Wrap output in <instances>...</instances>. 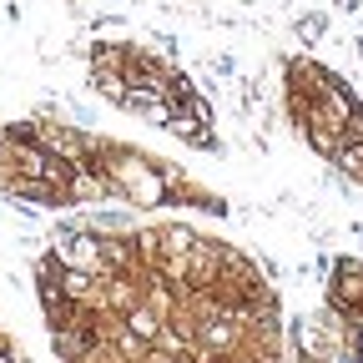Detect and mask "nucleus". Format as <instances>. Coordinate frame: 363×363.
Masks as SVG:
<instances>
[{"label": "nucleus", "instance_id": "1", "mask_svg": "<svg viewBox=\"0 0 363 363\" xmlns=\"http://www.w3.org/2000/svg\"><path fill=\"white\" fill-rule=\"evenodd\" d=\"M328 308L343 313V318L363 313V262L333 257V267H328Z\"/></svg>", "mask_w": 363, "mask_h": 363}, {"label": "nucleus", "instance_id": "2", "mask_svg": "<svg viewBox=\"0 0 363 363\" xmlns=\"http://www.w3.org/2000/svg\"><path fill=\"white\" fill-rule=\"evenodd\" d=\"M91 91H96V96H106L111 106H121V96H126V76H121V71H96V66H91Z\"/></svg>", "mask_w": 363, "mask_h": 363}, {"label": "nucleus", "instance_id": "3", "mask_svg": "<svg viewBox=\"0 0 363 363\" xmlns=\"http://www.w3.org/2000/svg\"><path fill=\"white\" fill-rule=\"evenodd\" d=\"M293 35L303 40V45H318L328 35V11H308V16H298L293 21Z\"/></svg>", "mask_w": 363, "mask_h": 363}, {"label": "nucleus", "instance_id": "4", "mask_svg": "<svg viewBox=\"0 0 363 363\" xmlns=\"http://www.w3.org/2000/svg\"><path fill=\"white\" fill-rule=\"evenodd\" d=\"M212 71H217V76H238V61L227 56V51H217V56H212Z\"/></svg>", "mask_w": 363, "mask_h": 363}, {"label": "nucleus", "instance_id": "5", "mask_svg": "<svg viewBox=\"0 0 363 363\" xmlns=\"http://www.w3.org/2000/svg\"><path fill=\"white\" fill-rule=\"evenodd\" d=\"M0 363H26V358H21V353H16V348H11L6 338H0Z\"/></svg>", "mask_w": 363, "mask_h": 363}, {"label": "nucleus", "instance_id": "6", "mask_svg": "<svg viewBox=\"0 0 363 363\" xmlns=\"http://www.w3.org/2000/svg\"><path fill=\"white\" fill-rule=\"evenodd\" d=\"M353 238H358V242H363V222H353Z\"/></svg>", "mask_w": 363, "mask_h": 363}]
</instances>
